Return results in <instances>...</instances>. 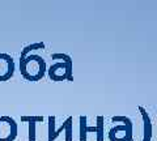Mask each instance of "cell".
<instances>
[{"label":"cell","mask_w":157,"mask_h":141,"mask_svg":"<svg viewBox=\"0 0 157 141\" xmlns=\"http://www.w3.org/2000/svg\"><path fill=\"white\" fill-rule=\"evenodd\" d=\"M25 71L32 77L38 76L41 73V63L37 59H29V61H26V64H25Z\"/></svg>","instance_id":"1"},{"label":"cell","mask_w":157,"mask_h":141,"mask_svg":"<svg viewBox=\"0 0 157 141\" xmlns=\"http://www.w3.org/2000/svg\"><path fill=\"white\" fill-rule=\"evenodd\" d=\"M9 72V63L4 59H0V77L6 76Z\"/></svg>","instance_id":"2"}]
</instances>
